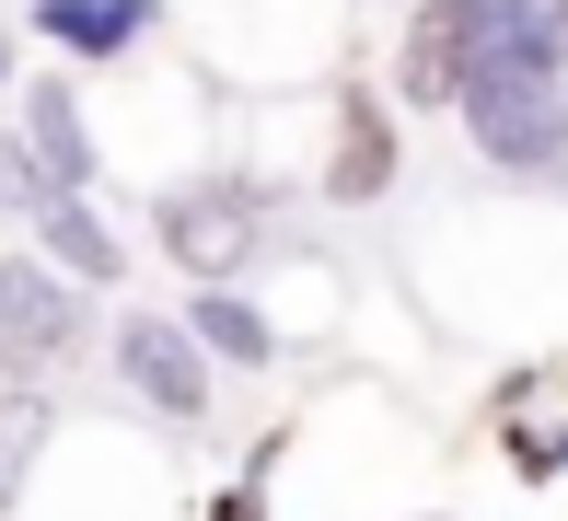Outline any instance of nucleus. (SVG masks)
<instances>
[{
	"instance_id": "1",
	"label": "nucleus",
	"mask_w": 568,
	"mask_h": 521,
	"mask_svg": "<svg viewBox=\"0 0 568 521\" xmlns=\"http://www.w3.org/2000/svg\"><path fill=\"white\" fill-rule=\"evenodd\" d=\"M105 371H116L151 417H174V429L210 417V348L186 336V313H128V325L105 336Z\"/></svg>"
},
{
	"instance_id": "2",
	"label": "nucleus",
	"mask_w": 568,
	"mask_h": 521,
	"mask_svg": "<svg viewBox=\"0 0 568 521\" xmlns=\"http://www.w3.org/2000/svg\"><path fill=\"white\" fill-rule=\"evenodd\" d=\"M151 232H163V255L186 278H232L255 255V186H232V174H210V186H174L163 208H151Z\"/></svg>"
},
{
	"instance_id": "3",
	"label": "nucleus",
	"mask_w": 568,
	"mask_h": 521,
	"mask_svg": "<svg viewBox=\"0 0 568 521\" xmlns=\"http://www.w3.org/2000/svg\"><path fill=\"white\" fill-rule=\"evenodd\" d=\"M70 336H82L70 278H47L36 255H0V359H12V371H47V359H70Z\"/></svg>"
},
{
	"instance_id": "4",
	"label": "nucleus",
	"mask_w": 568,
	"mask_h": 521,
	"mask_svg": "<svg viewBox=\"0 0 568 521\" xmlns=\"http://www.w3.org/2000/svg\"><path fill=\"white\" fill-rule=\"evenodd\" d=\"M23 151H36L47 186H93V174H105V151H93V127H82V93H70L59 70L23 82Z\"/></svg>"
},
{
	"instance_id": "5",
	"label": "nucleus",
	"mask_w": 568,
	"mask_h": 521,
	"mask_svg": "<svg viewBox=\"0 0 568 521\" xmlns=\"http://www.w3.org/2000/svg\"><path fill=\"white\" fill-rule=\"evenodd\" d=\"M151 23H163V0H36V35L70 59H128Z\"/></svg>"
},
{
	"instance_id": "6",
	"label": "nucleus",
	"mask_w": 568,
	"mask_h": 521,
	"mask_svg": "<svg viewBox=\"0 0 568 521\" xmlns=\"http://www.w3.org/2000/svg\"><path fill=\"white\" fill-rule=\"evenodd\" d=\"M36 232H47V255H59L70 278H116V267H128V244L105 232L93 186H47V197H36Z\"/></svg>"
},
{
	"instance_id": "7",
	"label": "nucleus",
	"mask_w": 568,
	"mask_h": 521,
	"mask_svg": "<svg viewBox=\"0 0 568 521\" xmlns=\"http://www.w3.org/2000/svg\"><path fill=\"white\" fill-rule=\"evenodd\" d=\"M186 336H197L210 359H232V371H267V359H278L267 313H255V302H232L221 278H197V302H186Z\"/></svg>"
},
{
	"instance_id": "8",
	"label": "nucleus",
	"mask_w": 568,
	"mask_h": 521,
	"mask_svg": "<svg viewBox=\"0 0 568 521\" xmlns=\"http://www.w3.org/2000/svg\"><path fill=\"white\" fill-rule=\"evenodd\" d=\"M383 174H395V127H372V116H348V163H337V197H372Z\"/></svg>"
},
{
	"instance_id": "9",
	"label": "nucleus",
	"mask_w": 568,
	"mask_h": 521,
	"mask_svg": "<svg viewBox=\"0 0 568 521\" xmlns=\"http://www.w3.org/2000/svg\"><path fill=\"white\" fill-rule=\"evenodd\" d=\"M546 23H557V47H568V0H546Z\"/></svg>"
},
{
	"instance_id": "10",
	"label": "nucleus",
	"mask_w": 568,
	"mask_h": 521,
	"mask_svg": "<svg viewBox=\"0 0 568 521\" xmlns=\"http://www.w3.org/2000/svg\"><path fill=\"white\" fill-rule=\"evenodd\" d=\"M0 82H12V35H0Z\"/></svg>"
}]
</instances>
